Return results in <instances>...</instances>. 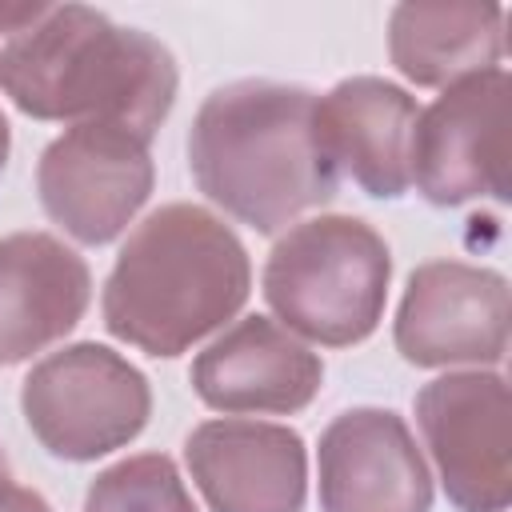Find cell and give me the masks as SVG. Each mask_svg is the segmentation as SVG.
<instances>
[{
  "label": "cell",
  "instance_id": "cell-1",
  "mask_svg": "<svg viewBox=\"0 0 512 512\" xmlns=\"http://www.w3.org/2000/svg\"><path fill=\"white\" fill-rule=\"evenodd\" d=\"M172 52L88 4H48L0 44V92L32 120L124 124L152 140L176 104Z\"/></svg>",
  "mask_w": 512,
  "mask_h": 512
},
{
  "label": "cell",
  "instance_id": "cell-2",
  "mask_svg": "<svg viewBox=\"0 0 512 512\" xmlns=\"http://www.w3.org/2000/svg\"><path fill=\"white\" fill-rule=\"evenodd\" d=\"M188 168L216 208L264 236L324 208L340 188L316 132V92L256 76L204 96L188 128Z\"/></svg>",
  "mask_w": 512,
  "mask_h": 512
},
{
  "label": "cell",
  "instance_id": "cell-3",
  "mask_svg": "<svg viewBox=\"0 0 512 512\" xmlns=\"http://www.w3.org/2000/svg\"><path fill=\"white\" fill-rule=\"evenodd\" d=\"M252 292L240 236L204 204H160L116 252L100 292L104 328L144 356L172 360L224 328Z\"/></svg>",
  "mask_w": 512,
  "mask_h": 512
},
{
  "label": "cell",
  "instance_id": "cell-4",
  "mask_svg": "<svg viewBox=\"0 0 512 512\" xmlns=\"http://www.w3.org/2000/svg\"><path fill=\"white\" fill-rule=\"evenodd\" d=\"M392 252L360 216H308L284 228L264 260V300L288 332L324 344H364L388 304Z\"/></svg>",
  "mask_w": 512,
  "mask_h": 512
},
{
  "label": "cell",
  "instance_id": "cell-5",
  "mask_svg": "<svg viewBox=\"0 0 512 512\" xmlns=\"http://www.w3.org/2000/svg\"><path fill=\"white\" fill-rule=\"evenodd\" d=\"M20 412L60 460L88 464L128 448L152 416V384L108 344L80 340L48 352L20 384Z\"/></svg>",
  "mask_w": 512,
  "mask_h": 512
},
{
  "label": "cell",
  "instance_id": "cell-6",
  "mask_svg": "<svg viewBox=\"0 0 512 512\" xmlns=\"http://www.w3.org/2000/svg\"><path fill=\"white\" fill-rule=\"evenodd\" d=\"M152 140L124 124H72L36 160L40 208L80 244H112L156 184Z\"/></svg>",
  "mask_w": 512,
  "mask_h": 512
},
{
  "label": "cell",
  "instance_id": "cell-7",
  "mask_svg": "<svg viewBox=\"0 0 512 512\" xmlns=\"http://www.w3.org/2000/svg\"><path fill=\"white\" fill-rule=\"evenodd\" d=\"M512 404L492 368L444 372L416 392V424L456 512H508Z\"/></svg>",
  "mask_w": 512,
  "mask_h": 512
},
{
  "label": "cell",
  "instance_id": "cell-8",
  "mask_svg": "<svg viewBox=\"0 0 512 512\" xmlns=\"http://www.w3.org/2000/svg\"><path fill=\"white\" fill-rule=\"evenodd\" d=\"M508 88V68H488L448 84L420 108L408 176L428 204L508 200Z\"/></svg>",
  "mask_w": 512,
  "mask_h": 512
},
{
  "label": "cell",
  "instance_id": "cell-9",
  "mask_svg": "<svg viewBox=\"0 0 512 512\" xmlns=\"http://www.w3.org/2000/svg\"><path fill=\"white\" fill-rule=\"evenodd\" d=\"M508 280L468 260H428L412 268L396 308V352L416 368H496L508 356Z\"/></svg>",
  "mask_w": 512,
  "mask_h": 512
},
{
  "label": "cell",
  "instance_id": "cell-10",
  "mask_svg": "<svg viewBox=\"0 0 512 512\" xmlns=\"http://www.w3.org/2000/svg\"><path fill=\"white\" fill-rule=\"evenodd\" d=\"M184 464L212 512H304L308 448L288 424L204 420L184 440Z\"/></svg>",
  "mask_w": 512,
  "mask_h": 512
},
{
  "label": "cell",
  "instance_id": "cell-11",
  "mask_svg": "<svg viewBox=\"0 0 512 512\" xmlns=\"http://www.w3.org/2000/svg\"><path fill=\"white\" fill-rule=\"evenodd\" d=\"M320 512H432V472L392 408L332 416L316 448Z\"/></svg>",
  "mask_w": 512,
  "mask_h": 512
},
{
  "label": "cell",
  "instance_id": "cell-12",
  "mask_svg": "<svg viewBox=\"0 0 512 512\" xmlns=\"http://www.w3.org/2000/svg\"><path fill=\"white\" fill-rule=\"evenodd\" d=\"M192 392L224 416H292L324 384V360L272 316H244L192 360Z\"/></svg>",
  "mask_w": 512,
  "mask_h": 512
},
{
  "label": "cell",
  "instance_id": "cell-13",
  "mask_svg": "<svg viewBox=\"0 0 512 512\" xmlns=\"http://www.w3.org/2000/svg\"><path fill=\"white\" fill-rule=\"evenodd\" d=\"M92 272L52 232L0 236V368L64 340L88 312Z\"/></svg>",
  "mask_w": 512,
  "mask_h": 512
},
{
  "label": "cell",
  "instance_id": "cell-14",
  "mask_svg": "<svg viewBox=\"0 0 512 512\" xmlns=\"http://www.w3.org/2000/svg\"><path fill=\"white\" fill-rule=\"evenodd\" d=\"M416 116V96L384 76H348L316 96V132L332 168L372 200H400L408 192Z\"/></svg>",
  "mask_w": 512,
  "mask_h": 512
},
{
  "label": "cell",
  "instance_id": "cell-15",
  "mask_svg": "<svg viewBox=\"0 0 512 512\" xmlns=\"http://www.w3.org/2000/svg\"><path fill=\"white\" fill-rule=\"evenodd\" d=\"M388 60L416 88H448L504 60L500 4H396L388 12Z\"/></svg>",
  "mask_w": 512,
  "mask_h": 512
},
{
  "label": "cell",
  "instance_id": "cell-16",
  "mask_svg": "<svg viewBox=\"0 0 512 512\" xmlns=\"http://www.w3.org/2000/svg\"><path fill=\"white\" fill-rule=\"evenodd\" d=\"M84 512H200L180 480V468L164 452H140L96 472L84 496Z\"/></svg>",
  "mask_w": 512,
  "mask_h": 512
},
{
  "label": "cell",
  "instance_id": "cell-17",
  "mask_svg": "<svg viewBox=\"0 0 512 512\" xmlns=\"http://www.w3.org/2000/svg\"><path fill=\"white\" fill-rule=\"evenodd\" d=\"M44 8H48V4H40V0H0V36L8 40L12 32L28 28L32 20L44 16Z\"/></svg>",
  "mask_w": 512,
  "mask_h": 512
},
{
  "label": "cell",
  "instance_id": "cell-18",
  "mask_svg": "<svg viewBox=\"0 0 512 512\" xmlns=\"http://www.w3.org/2000/svg\"><path fill=\"white\" fill-rule=\"evenodd\" d=\"M0 512H52V504H48L36 488L0 480Z\"/></svg>",
  "mask_w": 512,
  "mask_h": 512
},
{
  "label": "cell",
  "instance_id": "cell-19",
  "mask_svg": "<svg viewBox=\"0 0 512 512\" xmlns=\"http://www.w3.org/2000/svg\"><path fill=\"white\" fill-rule=\"evenodd\" d=\"M8 152H12V128H8V116H4V108H0V172H4V164H8Z\"/></svg>",
  "mask_w": 512,
  "mask_h": 512
},
{
  "label": "cell",
  "instance_id": "cell-20",
  "mask_svg": "<svg viewBox=\"0 0 512 512\" xmlns=\"http://www.w3.org/2000/svg\"><path fill=\"white\" fill-rule=\"evenodd\" d=\"M0 480H8V460H4V448H0Z\"/></svg>",
  "mask_w": 512,
  "mask_h": 512
}]
</instances>
